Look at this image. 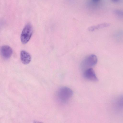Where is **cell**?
Segmentation results:
<instances>
[{
  "label": "cell",
  "instance_id": "7a4b0ae2",
  "mask_svg": "<svg viewBox=\"0 0 123 123\" xmlns=\"http://www.w3.org/2000/svg\"><path fill=\"white\" fill-rule=\"evenodd\" d=\"M97 58L96 55L91 54L86 57L82 62L80 67L83 70L95 66L97 63Z\"/></svg>",
  "mask_w": 123,
  "mask_h": 123
},
{
  "label": "cell",
  "instance_id": "ba28073f",
  "mask_svg": "<svg viewBox=\"0 0 123 123\" xmlns=\"http://www.w3.org/2000/svg\"><path fill=\"white\" fill-rule=\"evenodd\" d=\"M111 24L109 23H102L97 25L90 26L88 28V30L89 31H92L96 29L109 26Z\"/></svg>",
  "mask_w": 123,
  "mask_h": 123
},
{
  "label": "cell",
  "instance_id": "5b68a950",
  "mask_svg": "<svg viewBox=\"0 0 123 123\" xmlns=\"http://www.w3.org/2000/svg\"><path fill=\"white\" fill-rule=\"evenodd\" d=\"M83 75L84 77L88 80L93 81H98L95 73L92 68H87L84 71Z\"/></svg>",
  "mask_w": 123,
  "mask_h": 123
},
{
  "label": "cell",
  "instance_id": "3957f363",
  "mask_svg": "<svg viewBox=\"0 0 123 123\" xmlns=\"http://www.w3.org/2000/svg\"><path fill=\"white\" fill-rule=\"evenodd\" d=\"M32 32L31 25L30 23L27 24L23 29L21 35V40L23 44H25L28 42L31 36Z\"/></svg>",
  "mask_w": 123,
  "mask_h": 123
},
{
  "label": "cell",
  "instance_id": "9c48e42d",
  "mask_svg": "<svg viewBox=\"0 0 123 123\" xmlns=\"http://www.w3.org/2000/svg\"><path fill=\"white\" fill-rule=\"evenodd\" d=\"M115 13L118 16L123 18V10H116L115 11Z\"/></svg>",
  "mask_w": 123,
  "mask_h": 123
},
{
  "label": "cell",
  "instance_id": "52a82bcc",
  "mask_svg": "<svg viewBox=\"0 0 123 123\" xmlns=\"http://www.w3.org/2000/svg\"><path fill=\"white\" fill-rule=\"evenodd\" d=\"M20 56L21 62L24 64H27L31 61V56L29 53L25 51L22 50L21 51Z\"/></svg>",
  "mask_w": 123,
  "mask_h": 123
},
{
  "label": "cell",
  "instance_id": "8fae6325",
  "mask_svg": "<svg viewBox=\"0 0 123 123\" xmlns=\"http://www.w3.org/2000/svg\"><path fill=\"white\" fill-rule=\"evenodd\" d=\"M34 123H43L41 122L35 121H34Z\"/></svg>",
  "mask_w": 123,
  "mask_h": 123
},
{
  "label": "cell",
  "instance_id": "8992f818",
  "mask_svg": "<svg viewBox=\"0 0 123 123\" xmlns=\"http://www.w3.org/2000/svg\"><path fill=\"white\" fill-rule=\"evenodd\" d=\"M0 52L2 57L5 59L9 58L11 56L13 51L12 48L7 45H4L0 48Z\"/></svg>",
  "mask_w": 123,
  "mask_h": 123
},
{
  "label": "cell",
  "instance_id": "277c9868",
  "mask_svg": "<svg viewBox=\"0 0 123 123\" xmlns=\"http://www.w3.org/2000/svg\"><path fill=\"white\" fill-rule=\"evenodd\" d=\"M112 108L116 113H120L123 111V95L117 97L114 100Z\"/></svg>",
  "mask_w": 123,
  "mask_h": 123
},
{
  "label": "cell",
  "instance_id": "6da1fadb",
  "mask_svg": "<svg viewBox=\"0 0 123 123\" xmlns=\"http://www.w3.org/2000/svg\"><path fill=\"white\" fill-rule=\"evenodd\" d=\"M73 92L70 88L66 86L60 88L57 92V95L59 101L63 103L68 101L72 96Z\"/></svg>",
  "mask_w": 123,
  "mask_h": 123
},
{
  "label": "cell",
  "instance_id": "30bf717a",
  "mask_svg": "<svg viewBox=\"0 0 123 123\" xmlns=\"http://www.w3.org/2000/svg\"><path fill=\"white\" fill-rule=\"evenodd\" d=\"M120 0H112V1L115 3H117L119 2Z\"/></svg>",
  "mask_w": 123,
  "mask_h": 123
}]
</instances>
